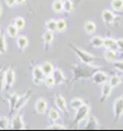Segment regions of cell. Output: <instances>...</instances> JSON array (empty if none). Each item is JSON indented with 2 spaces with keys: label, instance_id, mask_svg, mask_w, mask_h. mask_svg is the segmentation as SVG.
Returning <instances> with one entry per match:
<instances>
[{
  "label": "cell",
  "instance_id": "cell-1",
  "mask_svg": "<svg viewBox=\"0 0 123 131\" xmlns=\"http://www.w3.org/2000/svg\"><path fill=\"white\" fill-rule=\"evenodd\" d=\"M70 46H71L72 50L74 51V54L76 55V57L80 59L81 63L84 64V65H90V64L93 63V62L95 61V59H96V58L94 57L92 54L88 53L87 51L82 50V49H80V48H76L75 46L72 45V44H71Z\"/></svg>",
  "mask_w": 123,
  "mask_h": 131
},
{
  "label": "cell",
  "instance_id": "cell-2",
  "mask_svg": "<svg viewBox=\"0 0 123 131\" xmlns=\"http://www.w3.org/2000/svg\"><path fill=\"white\" fill-rule=\"evenodd\" d=\"M90 112V106L87 103L82 104L80 108H77L75 110V114H74V123L75 124H80L81 122L84 121L85 119H87L88 115Z\"/></svg>",
  "mask_w": 123,
  "mask_h": 131
},
{
  "label": "cell",
  "instance_id": "cell-3",
  "mask_svg": "<svg viewBox=\"0 0 123 131\" xmlns=\"http://www.w3.org/2000/svg\"><path fill=\"white\" fill-rule=\"evenodd\" d=\"M113 115L115 119L123 116V94L117 96L113 101Z\"/></svg>",
  "mask_w": 123,
  "mask_h": 131
},
{
  "label": "cell",
  "instance_id": "cell-4",
  "mask_svg": "<svg viewBox=\"0 0 123 131\" xmlns=\"http://www.w3.org/2000/svg\"><path fill=\"white\" fill-rule=\"evenodd\" d=\"M15 78V71L12 68H8L7 70H5V89L7 90L12 89V86L14 85Z\"/></svg>",
  "mask_w": 123,
  "mask_h": 131
},
{
  "label": "cell",
  "instance_id": "cell-5",
  "mask_svg": "<svg viewBox=\"0 0 123 131\" xmlns=\"http://www.w3.org/2000/svg\"><path fill=\"white\" fill-rule=\"evenodd\" d=\"M11 127L13 129H25V122H24V119H23V115L20 114L19 111H17L16 114L13 115L12 119H11V123H10Z\"/></svg>",
  "mask_w": 123,
  "mask_h": 131
},
{
  "label": "cell",
  "instance_id": "cell-6",
  "mask_svg": "<svg viewBox=\"0 0 123 131\" xmlns=\"http://www.w3.org/2000/svg\"><path fill=\"white\" fill-rule=\"evenodd\" d=\"M91 80H92V82L95 83V84H103L104 82H108L109 80V77L108 74L103 72V71H97L95 73H93L92 75H91Z\"/></svg>",
  "mask_w": 123,
  "mask_h": 131
},
{
  "label": "cell",
  "instance_id": "cell-7",
  "mask_svg": "<svg viewBox=\"0 0 123 131\" xmlns=\"http://www.w3.org/2000/svg\"><path fill=\"white\" fill-rule=\"evenodd\" d=\"M55 105L62 113L64 114L68 113V102H66V98L62 94H57L55 96Z\"/></svg>",
  "mask_w": 123,
  "mask_h": 131
},
{
  "label": "cell",
  "instance_id": "cell-8",
  "mask_svg": "<svg viewBox=\"0 0 123 131\" xmlns=\"http://www.w3.org/2000/svg\"><path fill=\"white\" fill-rule=\"evenodd\" d=\"M35 110L38 114H45L48 111V101L44 97H39L35 102Z\"/></svg>",
  "mask_w": 123,
  "mask_h": 131
},
{
  "label": "cell",
  "instance_id": "cell-9",
  "mask_svg": "<svg viewBox=\"0 0 123 131\" xmlns=\"http://www.w3.org/2000/svg\"><path fill=\"white\" fill-rule=\"evenodd\" d=\"M113 88L111 86V84L108 82H104L103 84H101V89H100V101H104L109 96L111 95Z\"/></svg>",
  "mask_w": 123,
  "mask_h": 131
},
{
  "label": "cell",
  "instance_id": "cell-10",
  "mask_svg": "<svg viewBox=\"0 0 123 131\" xmlns=\"http://www.w3.org/2000/svg\"><path fill=\"white\" fill-rule=\"evenodd\" d=\"M30 97H31V91H27L26 93L22 94V96H19V98H18V100H17V102H16V105H15L14 110H15L16 112L17 111H20V110L27 104V102L29 101Z\"/></svg>",
  "mask_w": 123,
  "mask_h": 131
},
{
  "label": "cell",
  "instance_id": "cell-11",
  "mask_svg": "<svg viewBox=\"0 0 123 131\" xmlns=\"http://www.w3.org/2000/svg\"><path fill=\"white\" fill-rule=\"evenodd\" d=\"M101 18L103 20L104 23L106 24H112L116 19V15L114 14V12L110 9H104L101 12Z\"/></svg>",
  "mask_w": 123,
  "mask_h": 131
},
{
  "label": "cell",
  "instance_id": "cell-12",
  "mask_svg": "<svg viewBox=\"0 0 123 131\" xmlns=\"http://www.w3.org/2000/svg\"><path fill=\"white\" fill-rule=\"evenodd\" d=\"M52 74H53V77H54V79L56 81V85H61L66 81V77H65L64 72L59 68H55V70H54Z\"/></svg>",
  "mask_w": 123,
  "mask_h": 131
},
{
  "label": "cell",
  "instance_id": "cell-13",
  "mask_svg": "<svg viewBox=\"0 0 123 131\" xmlns=\"http://www.w3.org/2000/svg\"><path fill=\"white\" fill-rule=\"evenodd\" d=\"M16 45L20 51H24L29 46V40L25 35H20L16 38Z\"/></svg>",
  "mask_w": 123,
  "mask_h": 131
},
{
  "label": "cell",
  "instance_id": "cell-14",
  "mask_svg": "<svg viewBox=\"0 0 123 131\" xmlns=\"http://www.w3.org/2000/svg\"><path fill=\"white\" fill-rule=\"evenodd\" d=\"M47 115H48V118L53 122H57L59 120H61V113L58 108L51 107L47 111Z\"/></svg>",
  "mask_w": 123,
  "mask_h": 131
},
{
  "label": "cell",
  "instance_id": "cell-15",
  "mask_svg": "<svg viewBox=\"0 0 123 131\" xmlns=\"http://www.w3.org/2000/svg\"><path fill=\"white\" fill-rule=\"evenodd\" d=\"M103 40L104 38L99 36V35H94L90 38V45L95 48V49H100V48H103Z\"/></svg>",
  "mask_w": 123,
  "mask_h": 131
},
{
  "label": "cell",
  "instance_id": "cell-16",
  "mask_svg": "<svg viewBox=\"0 0 123 131\" xmlns=\"http://www.w3.org/2000/svg\"><path fill=\"white\" fill-rule=\"evenodd\" d=\"M103 48L104 49H112L115 51L117 50V43H116V39L112 38V37H105L103 40Z\"/></svg>",
  "mask_w": 123,
  "mask_h": 131
},
{
  "label": "cell",
  "instance_id": "cell-17",
  "mask_svg": "<svg viewBox=\"0 0 123 131\" xmlns=\"http://www.w3.org/2000/svg\"><path fill=\"white\" fill-rule=\"evenodd\" d=\"M103 58L106 62H114L115 60H117V51L112 49H105L103 53Z\"/></svg>",
  "mask_w": 123,
  "mask_h": 131
},
{
  "label": "cell",
  "instance_id": "cell-18",
  "mask_svg": "<svg viewBox=\"0 0 123 131\" xmlns=\"http://www.w3.org/2000/svg\"><path fill=\"white\" fill-rule=\"evenodd\" d=\"M83 29L86 34L88 35H93L94 33L96 32V24L95 22L91 21V20H87L84 22V25H83Z\"/></svg>",
  "mask_w": 123,
  "mask_h": 131
},
{
  "label": "cell",
  "instance_id": "cell-19",
  "mask_svg": "<svg viewBox=\"0 0 123 131\" xmlns=\"http://www.w3.org/2000/svg\"><path fill=\"white\" fill-rule=\"evenodd\" d=\"M32 77L33 78H36V79H39L41 81H44L45 79V74L43 72L41 68V65H35L32 69Z\"/></svg>",
  "mask_w": 123,
  "mask_h": 131
},
{
  "label": "cell",
  "instance_id": "cell-20",
  "mask_svg": "<svg viewBox=\"0 0 123 131\" xmlns=\"http://www.w3.org/2000/svg\"><path fill=\"white\" fill-rule=\"evenodd\" d=\"M55 39V35L53 32H50V31H46V32L43 33L42 35V42L45 46L47 45H51Z\"/></svg>",
  "mask_w": 123,
  "mask_h": 131
},
{
  "label": "cell",
  "instance_id": "cell-21",
  "mask_svg": "<svg viewBox=\"0 0 123 131\" xmlns=\"http://www.w3.org/2000/svg\"><path fill=\"white\" fill-rule=\"evenodd\" d=\"M45 28L47 31H50V32H57V20L53 19V18L48 19L45 22Z\"/></svg>",
  "mask_w": 123,
  "mask_h": 131
},
{
  "label": "cell",
  "instance_id": "cell-22",
  "mask_svg": "<svg viewBox=\"0 0 123 131\" xmlns=\"http://www.w3.org/2000/svg\"><path fill=\"white\" fill-rule=\"evenodd\" d=\"M108 82H109V83L111 84V86L114 89V88L119 86V85L122 83V78H121V75H119V74H112V75L109 78Z\"/></svg>",
  "mask_w": 123,
  "mask_h": 131
},
{
  "label": "cell",
  "instance_id": "cell-23",
  "mask_svg": "<svg viewBox=\"0 0 123 131\" xmlns=\"http://www.w3.org/2000/svg\"><path fill=\"white\" fill-rule=\"evenodd\" d=\"M12 23H13V24L16 26V28L18 29V30H19V31H22V30H24L25 27H26V21H25V19L22 16L15 17V18L13 19Z\"/></svg>",
  "mask_w": 123,
  "mask_h": 131
},
{
  "label": "cell",
  "instance_id": "cell-24",
  "mask_svg": "<svg viewBox=\"0 0 123 131\" xmlns=\"http://www.w3.org/2000/svg\"><path fill=\"white\" fill-rule=\"evenodd\" d=\"M41 68H42V70H43V72H44V74H45V75L52 74L53 72H54V70H55L53 64H52L51 62H49V61H45L41 65Z\"/></svg>",
  "mask_w": 123,
  "mask_h": 131
},
{
  "label": "cell",
  "instance_id": "cell-25",
  "mask_svg": "<svg viewBox=\"0 0 123 131\" xmlns=\"http://www.w3.org/2000/svg\"><path fill=\"white\" fill-rule=\"evenodd\" d=\"M6 33H7V35H8L10 38H12V39H15L18 37V33H19V30L16 28V26L13 24V23H11V24H9L7 26V28H6Z\"/></svg>",
  "mask_w": 123,
  "mask_h": 131
},
{
  "label": "cell",
  "instance_id": "cell-26",
  "mask_svg": "<svg viewBox=\"0 0 123 131\" xmlns=\"http://www.w3.org/2000/svg\"><path fill=\"white\" fill-rule=\"evenodd\" d=\"M52 9L57 14L62 13L64 11V2L61 0H54L52 3Z\"/></svg>",
  "mask_w": 123,
  "mask_h": 131
},
{
  "label": "cell",
  "instance_id": "cell-27",
  "mask_svg": "<svg viewBox=\"0 0 123 131\" xmlns=\"http://www.w3.org/2000/svg\"><path fill=\"white\" fill-rule=\"evenodd\" d=\"M68 29V22L64 18H59L57 20V32L64 33Z\"/></svg>",
  "mask_w": 123,
  "mask_h": 131
},
{
  "label": "cell",
  "instance_id": "cell-28",
  "mask_svg": "<svg viewBox=\"0 0 123 131\" xmlns=\"http://www.w3.org/2000/svg\"><path fill=\"white\" fill-rule=\"evenodd\" d=\"M82 104H84V100L82 97H74L70 101V107L74 110H76L77 108H80Z\"/></svg>",
  "mask_w": 123,
  "mask_h": 131
},
{
  "label": "cell",
  "instance_id": "cell-29",
  "mask_svg": "<svg viewBox=\"0 0 123 131\" xmlns=\"http://www.w3.org/2000/svg\"><path fill=\"white\" fill-rule=\"evenodd\" d=\"M110 7L115 12H121L123 11V0H111Z\"/></svg>",
  "mask_w": 123,
  "mask_h": 131
},
{
  "label": "cell",
  "instance_id": "cell-30",
  "mask_svg": "<svg viewBox=\"0 0 123 131\" xmlns=\"http://www.w3.org/2000/svg\"><path fill=\"white\" fill-rule=\"evenodd\" d=\"M18 98H19V95H18L17 92L12 93V94L9 96V98H8L9 109H10V112H11V113L13 112V110H14V108H15V105H16V102H17V100H18Z\"/></svg>",
  "mask_w": 123,
  "mask_h": 131
},
{
  "label": "cell",
  "instance_id": "cell-31",
  "mask_svg": "<svg viewBox=\"0 0 123 131\" xmlns=\"http://www.w3.org/2000/svg\"><path fill=\"white\" fill-rule=\"evenodd\" d=\"M7 52V43H6V39H5V35L4 34H0V54H6Z\"/></svg>",
  "mask_w": 123,
  "mask_h": 131
},
{
  "label": "cell",
  "instance_id": "cell-32",
  "mask_svg": "<svg viewBox=\"0 0 123 131\" xmlns=\"http://www.w3.org/2000/svg\"><path fill=\"white\" fill-rule=\"evenodd\" d=\"M44 84L47 86V88H54L55 85H56V81H55V79H54V77H53V74H49V75H46L45 77V79H44Z\"/></svg>",
  "mask_w": 123,
  "mask_h": 131
},
{
  "label": "cell",
  "instance_id": "cell-33",
  "mask_svg": "<svg viewBox=\"0 0 123 131\" xmlns=\"http://www.w3.org/2000/svg\"><path fill=\"white\" fill-rule=\"evenodd\" d=\"M74 10V3L72 0H66L64 2V11L66 13H72Z\"/></svg>",
  "mask_w": 123,
  "mask_h": 131
},
{
  "label": "cell",
  "instance_id": "cell-34",
  "mask_svg": "<svg viewBox=\"0 0 123 131\" xmlns=\"http://www.w3.org/2000/svg\"><path fill=\"white\" fill-rule=\"evenodd\" d=\"M5 89V70L0 69V92Z\"/></svg>",
  "mask_w": 123,
  "mask_h": 131
},
{
  "label": "cell",
  "instance_id": "cell-35",
  "mask_svg": "<svg viewBox=\"0 0 123 131\" xmlns=\"http://www.w3.org/2000/svg\"><path fill=\"white\" fill-rule=\"evenodd\" d=\"M112 64L116 71L123 73V60H115L114 62H112Z\"/></svg>",
  "mask_w": 123,
  "mask_h": 131
},
{
  "label": "cell",
  "instance_id": "cell-36",
  "mask_svg": "<svg viewBox=\"0 0 123 131\" xmlns=\"http://www.w3.org/2000/svg\"><path fill=\"white\" fill-rule=\"evenodd\" d=\"M66 125L64 124H60L57 122H53L52 124H50L48 126V129H58V130H62V129H66Z\"/></svg>",
  "mask_w": 123,
  "mask_h": 131
},
{
  "label": "cell",
  "instance_id": "cell-37",
  "mask_svg": "<svg viewBox=\"0 0 123 131\" xmlns=\"http://www.w3.org/2000/svg\"><path fill=\"white\" fill-rule=\"evenodd\" d=\"M9 125V119L6 116L0 117V129H6Z\"/></svg>",
  "mask_w": 123,
  "mask_h": 131
},
{
  "label": "cell",
  "instance_id": "cell-38",
  "mask_svg": "<svg viewBox=\"0 0 123 131\" xmlns=\"http://www.w3.org/2000/svg\"><path fill=\"white\" fill-rule=\"evenodd\" d=\"M116 43H117V50L120 52H123V38L116 39Z\"/></svg>",
  "mask_w": 123,
  "mask_h": 131
},
{
  "label": "cell",
  "instance_id": "cell-39",
  "mask_svg": "<svg viewBox=\"0 0 123 131\" xmlns=\"http://www.w3.org/2000/svg\"><path fill=\"white\" fill-rule=\"evenodd\" d=\"M5 4H6V6H8L10 8H12V7L17 5L16 0H5Z\"/></svg>",
  "mask_w": 123,
  "mask_h": 131
},
{
  "label": "cell",
  "instance_id": "cell-40",
  "mask_svg": "<svg viewBox=\"0 0 123 131\" xmlns=\"http://www.w3.org/2000/svg\"><path fill=\"white\" fill-rule=\"evenodd\" d=\"M32 81H33L34 84H36V85H39V84H41L42 82H43V81L39 80V79H36V78H33Z\"/></svg>",
  "mask_w": 123,
  "mask_h": 131
},
{
  "label": "cell",
  "instance_id": "cell-41",
  "mask_svg": "<svg viewBox=\"0 0 123 131\" xmlns=\"http://www.w3.org/2000/svg\"><path fill=\"white\" fill-rule=\"evenodd\" d=\"M26 0H16V4L17 5H24Z\"/></svg>",
  "mask_w": 123,
  "mask_h": 131
},
{
  "label": "cell",
  "instance_id": "cell-42",
  "mask_svg": "<svg viewBox=\"0 0 123 131\" xmlns=\"http://www.w3.org/2000/svg\"><path fill=\"white\" fill-rule=\"evenodd\" d=\"M1 14H2V4L0 2V16H1Z\"/></svg>",
  "mask_w": 123,
  "mask_h": 131
},
{
  "label": "cell",
  "instance_id": "cell-43",
  "mask_svg": "<svg viewBox=\"0 0 123 131\" xmlns=\"http://www.w3.org/2000/svg\"><path fill=\"white\" fill-rule=\"evenodd\" d=\"M0 34H1V26H0Z\"/></svg>",
  "mask_w": 123,
  "mask_h": 131
},
{
  "label": "cell",
  "instance_id": "cell-44",
  "mask_svg": "<svg viewBox=\"0 0 123 131\" xmlns=\"http://www.w3.org/2000/svg\"><path fill=\"white\" fill-rule=\"evenodd\" d=\"M61 1H63V2H65V1H66V0H61Z\"/></svg>",
  "mask_w": 123,
  "mask_h": 131
}]
</instances>
